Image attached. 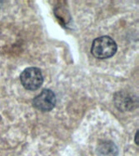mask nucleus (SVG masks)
Listing matches in <instances>:
<instances>
[{"mask_svg": "<svg viewBox=\"0 0 139 156\" xmlns=\"http://www.w3.org/2000/svg\"><path fill=\"white\" fill-rule=\"evenodd\" d=\"M137 133H138L137 132L136 135H135V142H136L137 145H138V143H137Z\"/></svg>", "mask_w": 139, "mask_h": 156, "instance_id": "6", "label": "nucleus"}, {"mask_svg": "<svg viewBox=\"0 0 139 156\" xmlns=\"http://www.w3.org/2000/svg\"><path fill=\"white\" fill-rule=\"evenodd\" d=\"M116 107L121 112H130L137 106V98L134 94L126 91H119L114 96Z\"/></svg>", "mask_w": 139, "mask_h": 156, "instance_id": "4", "label": "nucleus"}, {"mask_svg": "<svg viewBox=\"0 0 139 156\" xmlns=\"http://www.w3.org/2000/svg\"><path fill=\"white\" fill-rule=\"evenodd\" d=\"M1 4H2V2H0V7H1Z\"/></svg>", "mask_w": 139, "mask_h": 156, "instance_id": "7", "label": "nucleus"}, {"mask_svg": "<svg viewBox=\"0 0 139 156\" xmlns=\"http://www.w3.org/2000/svg\"><path fill=\"white\" fill-rule=\"evenodd\" d=\"M20 82L28 90H36L41 87L43 83V76L41 71L37 68H25L20 74Z\"/></svg>", "mask_w": 139, "mask_h": 156, "instance_id": "2", "label": "nucleus"}, {"mask_svg": "<svg viewBox=\"0 0 139 156\" xmlns=\"http://www.w3.org/2000/svg\"><path fill=\"white\" fill-rule=\"evenodd\" d=\"M117 45L109 36H102L94 40L91 46V53L99 59L109 58L116 53Z\"/></svg>", "mask_w": 139, "mask_h": 156, "instance_id": "1", "label": "nucleus"}, {"mask_svg": "<svg viewBox=\"0 0 139 156\" xmlns=\"http://www.w3.org/2000/svg\"><path fill=\"white\" fill-rule=\"evenodd\" d=\"M97 154L98 156H117L119 154V150L114 142L105 141L98 144Z\"/></svg>", "mask_w": 139, "mask_h": 156, "instance_id": "5", "label": "nucleus"}, {"mask_svg": "<svg viewBox=\"0 0 139 156\" xmlns=\"http://www.w3.org/2000/svg\"><path fill=\"white\" fill-rule=\"evenodd\" d=\"M33 104L35 108L41 112H50L55 106L56 96L52 90L45 89L34 98Z\"/></svg>", "mask_w": 139, "mask_h": 156, "instance_id": "3", "label": "nucleus"}]
</instances>
